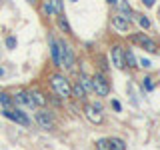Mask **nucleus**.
<instances>
[{
    "label": "nucleus",
    "instance_id": "nucleus-1",
    "mask_svg": "<svg viewBox=\"0 0 160 150\" xmlns=\"http://www.w3.org/2000/svg\"><path fill=\"white\" fill-rule=\"evenodd\" d=\"M50 84H52V90L56 92L58 98L66 100L72 96V84L68 82V78H64L62 74H52V78H50Z\"/></svg>",
    "mask_w": 160,
    "mask_h": 150
},
{
    "label": "nucleus",
    "instance_id": "nucleus-2",
    "mask_svg": "<svg viewBox=\"0 0 160 150\" xmlns=\"http://www.w3.org/2000/svg\"><path fill=\"white\" fill-rule=\"evenodd\" d=\"M130 42H134V44H138L140 48H144L146 52H152V54H156L158 52V44L154 42L152 38H148L144 32H136V34H130L128 36Z\"/></svg>",
    "mask_w": 160,
    "mask_h": 150
},
{
    "label": "nucleus",
    "instance_id": "nucleus-3",
    "mask_svg": "<svg viewBox=\"0 0 160 150\" xmlns=\"http://www.w3.org/2000/svg\"><path fill=\"white\" fill-rule=\"evenodd\" d=\"M90 80H92V90L98 96H108L110 94V80L104 74H94Z\"/></svg>",
    "mask_w": 160,
    "mask_h": 150
},
{
    "label": "nucleus",
    "instance_id": "nucleus-4",
    "mask_svg": "<svg viewBox=\"0 0 160 150\" xmlns=\"http://www.w3.org/2000/svg\"><path fill=\"white\" fill-rule=\"evenodd\" d=\"M58 46H60V64H62L64 68L72 70L74 68V52H72V48H70L64 40H58Z\"/></svg>",
    "mask_w": 160,
    "mask_h": 150
},
{
    "label": "nucleus",
    "instance_id": "nucleus-5",
    "mask_svg": "<svg viewBox=\"0 0 160 150\" xmlns=\"http://www.w3.org/2000/svg\"><path fill=\"white\" fill-rule=\"evenodd\" d=\"M2 114L6 116L8 120H12V122L16 124H22V126H30V118L26 116V112H22L20 108H4Z\"/></svg>",
    "mask_w": 160,
    "mask_h": 150
},
{
    "label": "nucleus",
    "instance_id": "nucleus-6",
    "mask_svg": "<svg viewBox=\"0 0 160 150\" xmlns=\"http://www.w3.org/2000/svg\"><path fill=\"white\" fill-rule=\"evenodd\" d=\"M36 124L42 130H52L54 128V116L48 112V110H42V108H40L38 112H36Z\"/></svg>",
    "mask_w": 160,
    "mask_h": 150
},
{
    "label": "nucleus",
    "instance_id": "nucleus-7",
    "mask_svg": "<svg viewBox=\"0 0 160 150\" xmlns=\"http://www.w3.org/2000/svg\"><path fill=\"white\" fill-rule=\"evenodd\" d=\"M110 60H112V64L118 70L126 68V64H124V48L120 46V44H114V46L110 48Z\"/></svg>",
    "mask_w": 160,
    "mask_h": 150
},
{
    "label": "nucleus",
    "instance_id": "nucleus-8",
    "mask_svg": "<svg viewBox=\"0 0 160 150\" xmlns=\"http://www.w3.org/2000/svg\"><path fill=\"white\" fill-rule=\"evenodd\" d=\"M12 100H14V104H16V106L34 108V102H32V98H30V92H26V90H18V92L12 96Z\"/></svg>",
    "mask_w": 160,
    "mask_h": 150
},
{
    "label": "nucleus",
    "instance_id": "nucleus-9",
    "mask_svg": "<svg viewBox=\"0 0 160 150\" xmlns=\"http://www.w3.org/2000/svg\"><path fill=\"white\" fill-rule=\"evenodd\" d=\"M48 44H50V54H52V62H54V66H62L60 64V46H58V40L50 34L48 36Z\"/></svg>",
    "mask_w": 160,
    "mask_h": 150
},
{
    "label": "nucleus",
    "instance_id": "nucleus-10",
    "mask_svg": "<svg viewBox=\"0 0 160 150\" xmlns=\"http://www.w3.org/2000/svg\"><path fill=\"white\" fill-rule=\"evenodd\" d=\"M84 114H86V118H88L92 124H102V120H104L102 114H100L98 110L92 106V104H86V106H84Z\"/></svg>",
    "mask_w": 160,
    "mask_h": 150
},
{
    "label": "nucleus",
    "instance_id": "nucleus-11",
    "mask_svg": "<svg viewBox=\"0 0 160 150\" xmlns=\"http://www.w3.org/2000/svg\"><path fill=\"white\" fill-rule=\"evenodd\" d=\"M112 26L118 30V32H130V20L116 14V16H112Z\"/></svg>",
    "mask_w": 160,
    "mask_h": 150
},
{
    "label": "nucleus",
    "instance_id": "nucleus-12",
    "mask_svg": "<svg viewBox=\"0 0 160 150\" xmlns=\"http://www.w3.org/2000/svg\"><path fill=\"white\" fill-rule=\"evenodd\" d=\"M116 4H118V8H120V16H124V18H128V20H132V8H130V4H128V0H116Z\"/></svg>",
    "mask_w": 160,
    "mask_h": 150
},
{
    "label": "nucleus",
    "instance_id": "nucleus-13",
    "mask_svg": "<svg viewBox=\"0 0 160 150\" xmlns=\"http://www.w3.org/2000/svg\"><path fill=\"white\" fill-rule=\"evenodd\" d=\"M108 146L110 150H126V142L118 136H112V138H108Z\"/></svg>",
    "mask_w": 160,
    "mask_h": 150
},
{
    "label": "nucleus",
    "instance_id": "nucleus-14",
    "mask_svg": "<svg viewBox=\"0 0 160 150\" xmlns=\"http://www.w3.org/2000/svg\"><path fill=\"white\" fill-rule=\"evenodd\" d=\"M124 64H126L128 68H136L138 66V60H136V56H134V52L132 50H124Z\"/></svg>",
    "mask_w": 160,
    "mask_h": 150
},
{
    "label": "nucleus",
    "instance_id": "nucleus-15",
    "mask_svg": "<svg viewBox=\"0 0 160 150\" xmlns=\"http://www.w3.org/2000/svg\"><path fill=\"white\" fill-rule=\"evenodd\" d=\"M72 96L78 98V100H86V90H84V86L80 82H74L72 84Z\"/></svg>",
    "mask_w": 160,
    "mask_h": 150
},
{
    "label": "nucleus",
    "instance_id": "nucleus-16",
    "mask_svg": "<svg viewBox=\"0 0 160 150\" xmlns=\"http://www.w3.org/2000/svg\"><path fill=\"white\" fill-rule=\"evenodd\" d=\"M30 98H32L34 106H46V102H48L46 96H44L42 92H38V90H36V92H30Z\"/></svg>",
    "mask_w": 160,
    "mask_h": 150
},
{
    "label": "nucleus",
    "instance_id": "nucleus-17",
    "mask_svg": "<svg viewBox=\"0 0 160 150\" xmlns=\"http://www.w3.org/2000/svg\"><path fill=\"white\" fill-rule=\"evenodd\" d=\"M0 104H2L4 108H12L14 100H12V96H10L8 92H0Z\"/></svg>",
    "mask_w": 160,
    "mask_h": 150
},
{
    "label": "nucleus",
    "instance_id": "nucleus-18",
    "mask_svg": "<svg viewBox=\"0 0 160 150\" xmlns=\"http://www.w3.org/2000/svg\"><path fill=\"white\" fill-rule=\"evenodd\" d=\"M58 26L62 28L66 34H72V28H70V24H68V20H66V16H64V14H62V16H58Z\"/></svg>",
    "mask_w": 160,
    "mask_h": 150
},
{
    "label": "nucleus",
    "instance_id": "nucleus-19",
    "mask_svg": "<svg viewBox=\"0 0 160 150\" xmlns=\"http://www.w3.org/2000/svg\"><path fill=\"white\" fill-rule=\"evenodd\" d=\"M42 12L46 14V16H56V12H54V6H52V2H50V0H44V4H42Z\"/></svg>",
    "mask_w": 160,
    "mask_h": 150
},
{
    "label": "nucleus",
    "instance_id": "nucleus-20",
    "mask_svg": "<svg viewBox=\"0 0 160 150\" xmlns=\"http://www.w3.org/2000/svg\"><path fill=\"white\" fill-rule=\"evenodd\" d=\"M78 82H80V84L84 86V90H86V92H88V90H92V80H90V78L86 76V74H80Z\"/></svg>",
    "mask_w": 160,
    "mask_h": 150
},
{
    "label": "nucleus",
    "instance_id": "nucleus-21",
    "mask_svg": "<svg viewBox=\"0 0 160 150\" xmlns=\"http://www.w3.org/2000/svg\"><path fill=\"white\" fill-rule=\"evenodd\" d=\"M50 2H52V6H54L56 16H62V14H64V4H62V0H50Z\"/></svg>",
    "mask_w": 160,
    "mask_h": 150
},
{
    "label": "nucleus",
    "instance_id": "nucleus-22",
    "mask_svg": "<svg viewBox=\"0 0 160 150\" xmlns=\"http://www.w3.org/2000/svg\"><path fill=\"white\" fill-rule=\"evenodd\" d=\"M94 146H96V150H110V146H108V138H98L96 142H94Z\"/></svg>",
    "mask_w": 160,
    "mask_h": 150
},
{
    "label": "nucleus",
    "instance_id": "nucleus-23",
    "mask_svg": "<svg viewBox=\"0 0 160 150\" xmlns=\"http://www.w3.org/2000/svg\"><path fill=\"white\" fill-rule=\"evenodd\" d=\"M142 88H144V90H148V92L154 88V82H152V78H150V76H146V78H144V82H142Z\"/></svg>",
    "mask_w": 160,
    "mask_h": 150
},
{
    "label": "nucleus",
    "instance_id": "nucleus-24",
    "mask_svg": "<svg viewBox=\"0 0 160 150\" xmlns=\"http://www.w3.org/2000/svg\"><path fill=\"white\" fill-rule=\"evenodd\" d=\"M138 24H140V26H142V28H150V20H148V16H138Z\"/></svg>",
    "mask_w": 160,
    "mask_h": 150
},
{
    "label": "nucleus",
    "instance_id": "nucleus-25",
    "mask_svg": "<svg viewBox=\"0 0 160 150\" xmlns=\"http://www.w3.org/2000/svg\"><path fill=\"white\" fill-rule=\"evenodd\" d=\"M6 48L8 50H14V48H16V38H14V36H8L6 38Z\"/></svg>",
    "mask_w": 160,
    "mask_h": 150
},
{
    "label": "nucleus",
    "instance_id": "nucleus-26",
    "mask_svg": "<svg viewBox=\"0 0 160 150\" xmlns=\"http://www.w3.org/2000/svg\"><path fill=\"white\" fill-rule=\"evenodd\" d=\"M138 66H142V68H150V66H152V62H150L148 58H140V60H138Z\"/></svg>",
    "mask_w": 160,
    "mask_h": 150
},
{
    "label": "nucleus",
    "instance_id": "nucleus-27",
    "mask_svg": "<svg viewBox=\"0 0 160 150\" xmlns=\"http://www.w3.org/2000/svg\"><path fill=\"white\" fill-rule=\"evenodd\" d=\"M140 2H142V4H144V6H146V8H152L156 0H140Z\"/></svg>",
    "mask_w": 160,
    "mask_h": 150
},
{
    "label": "nucleus",
    "instance_id": "nucleus-28",
    "mask_svg": "<svg viewBox=\"0 0 160 150\" xmlns=\"http://www.w3.org/2000/svg\"><path fill=\"white\" fill-rule=\"evenodd\" d=\"M112 108L116 110V112H120V110H122V106H120V102H118V100H112Z\"/></svg>",
    "mask_w": 160,
    "mask_h": 150
},
{
    "label": "nucleus",
    "instance_id": "nucleus-29",
    "mask_svg": "<svg viewBox=\"0 0 160 150\" xmlns=\"http://www.w3.org/2000/svg\"><path fill=\"white\" fill-rule=\"evenodd\" d=\"M106 2H108V4H116V0H106Z\"/></svg>",
    "mask_w": 160,
    "mask_h": 150
},
{
    "label": "nucleus",
    "instance_id": "nucleus-30",
    "mask_svg": "<svg viewBox=\"0 0 160 150\" xmlns=\"http://www.w3.org/2000/svg\"><path fill=\"white\" fill-rule=\"evenodd\" d=\"M2 74H4V68H2V66H0V76H2Z\"/></svg>",
    "mask_w": 160,
    "mask_h": 150
},
{
    "label": "nucleus",
    "instance_id": "nucleus-31",
    "mask_svg": "<svg viewBox=\"0 0 160 150\" xmlns=\"http://www.w3.org/2000/svg\"><path fill=\"white\" fill-rule=\"evenodd\" d=\"M28 2H32V4H34V2H36V0H28Z\"/></svg>",
    "mask_w": 160,
    "mask_h": 150
},
{
    "label": "nucleus",
    "instance_id": "nucleus-32",
    "mask_svg": "<svg viewBox=\"0 0 160 150\" xmlns=\"http://www.w3.org/2000/svg\"><path fill=\"white\" fill-rule=\"evenodd\" d=\"M158 16H160V12H158Z\"/></svg>",
    "mask_w": 160,
    "mask_h": 150
}]
</instances>
